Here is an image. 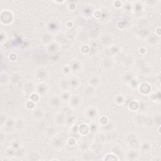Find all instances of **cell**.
I'll return each instance as SVG.
<instances>
[{
    "label": "cell",
    "mask_w": 161,
    "mask_h": 161,
    "mask_svg": "<svg viewBox=\"0 0 161 161\" xmlns=\"http://www.w3.org/2000/svg\"><path fill=\"white\" fill-rule=\"evenodd\" d=\"M85 115L86 118L91 120H94L98 117L99 111L98 110L95 106H90L85 110Z\"/></svg>",
    "instance_id": "6da1fadb"
},
{
    "label": "cell",
    "mask_w": 161,
    "mask_h": 161,
    "mask_svg": "<svg viewBox=\"0 0 161 161\" xmlns=\"http://www.w3.org/2000/svg\"><path fill=\"white\" fill-rule=\"evenodd\" d=\"M83 99L82 97L78 95L71 96V99L69 101V104L71 108L76 109L80 108L83 104Z\"/></svg>",
    "instance_id": "7a4b0ae2"
},
{
    "label": "cell",
    "mask_w": 161,
    "mask_h": 161,
    "mask_svg": "<svg viewBox=\"0 0 161 161\" xmlns=\"http://www.w3.org/2000/svg\"><path fill=\"white\" fill-rule=\"evenodd\" d=\"M35 93H37L40 96L46 95L48 92V86L44 81L38 82L35 86Z\"/></svg>",
    "instance_id": "3957f363"
},
{
    "label": "cell",
    "mask_w": 161,
    "mask_h": 161,
    "mask_svg": "<svg viewBox=\"0 0 161 161\" xmlns=\"http://www.w3.org/2000/svg\"><path fill=\"white\" fill-rule=\"evenodd\" d=\"M114 60L110 57H105L101 59V66L105 70H110L114 67Z\"/></svg>",
    "instance_id": "277c9868"
},
{
    "label": "cell",
    "mask_w": 161,
    "mask_h": 161,
    "mask_svg": "<svg viewBox=\"0 0 161 161\" xmlns=\"http://www.w3.org/2000/svg\"><path fill=\"white\" fill-rule=\"evenodd\" d=\"M66 116L62 112H59L55 115L54 117V121L55 123L58 126H64L66 125Z\"/></svg>",
    "instance_id": "5b68a950"
},
{
    "label": "cell",
    "mask_w": 161,
    "mask_h": 161,
    "mask_svg": "<svg viewBox=\"0 0 161 161\" xmlns=\"http://www.w3.org/2000/svg\"><path fill=\"white\" fill-rule=\"evenodd\" d=\"M125 157L126 159L128 160H138L139 157V153L137 150L132 148V149H129L127 151Z\"/></svg>",
    "instance_id": "8992f818"
},
{
    "label": "cell",
    "mask_w": 161,
    "mask_h": 161,
    "mask_svg": "<svg viewBox=\"0 0 161 161\" xmlns=\"http://www.w3.org/2000/svg\"><path fill=\"white\" fill-rule=\"evenodd\" d=\"M35 76L39 82L44 81L45 79L48 76L47 71L44 68H38L35 72Z\"/></svg>",
    "instance_id": "52a82bcc"
},
{
    "label": "cell",
    "mask_w": 161,
    "mask_h": 161,
    "mask_svg": "<svg viewBox=\"0 0 161 161\" xmlns=\"http://www.w3.org/2000/svg\"><path fill=\"white\" fill-rule=\"evenodd\" d=\"M138 90L139 92L142 94V95H148V94L151 93L152 87L149 84L147 83H144L140 85L138 87Z\"/></svg>",
    "instance_id": "ba28073f"
},
{
    "label": "cell",
    "mask_w": 161,
    "mask_h": 161,
    "mask_svg": "<svg viewBox=\"0 0 161 161\" xmlns=\"http://www.w3.org/2000/svg\"><path fill=\"white\" fill-rule=\"evenodd\" d=\"M70 68H71L72 71L74 72H80L81 70L82 69V64L78 60L74 59L72 60L70 62Z\"/></svg>",
    "instance_id": "9c48e42d"
},
{
    "label": "cell",
    "mask_w": 161,
    "mask_h": 161,
    "mask_svg": "<svg viewBox=\"0 0 161 161\" xmlns=\"http://www.w3.org/2000/svg\"><path fill=\"white\" fill-rule=\"evenodd\" d=\"M68 82L69 84V87L71 88H76L78 86H80L81 84V81L79 78L75 76H72L70 77L68 79Z\"/></svg>",
    "instance_id": "30bf717a"
},
{
    "label": "cell",
    "mask_w": 161,
    "mask_h": 161,
    "mask_svg": "<svg viewBox=\"0 0 161 161\" xmlns=\"http://www.w3.org/2000/svg\"><path fill=\"white\" fill-rule=\"evenodd\" d=\"M15 129L19 130H22L26 127V120L23 118H19L14 123Z\"/></svg>",
    "instance_id": "8fae6325"
},
{
    "label": "cell",
    "mask_w": 161,
    "mask_h": 161,
    "mask_svg": "<svg viewBox=\"0 0 161 161\" xmlns=\"http://www.w3.org/2000/svg\"><path fill=\"white\" fill-rule=\"evenodd\" d=\"M84 93L86 96L90 97L93 96L96 92V87H94L91 85H87L84 88Z\"/></svg>",
    "instance_id": "7c38bea8"
},
{
    "label": "cell",
    "mask_w": 161,
    "mask_h": 161,
    "mask_svg": "<svg viewBox=\"0 0 161 161\" xmlns=\"http://www.w3.org/2000/svg\"><path fill=\"white\" fill-rule=\"evenodd\" d=\"M140 148L144 152H150L152 148V144L149 141H144L140 144Z\"/></svg>",
    "instance_id": "4fadbf2b"
},
{
    "label": "cell",
    "mask_w": 161,
    "mask_h": 161,
    "mask_svg": "<svg viewBox=\"0 0 161 161\" xmlns=\"http://www.w3.org/2000/svg\"><path fill=\"white\" fill-rule=\"evenodd\" d=\"M60 102H61V100H60V97H57L56 95L52 96L50 99V106L52 107L53 108H57L59 107Z\"/></svg>",
    "instance_id": "5bb4252c"
},
{
    "label": "cell",
    "mask_w": 161,
    "mask_h": 161,
    "mask_svg": "<svg viewBox=\"0 0 161 161\" xmlns=\"http://www.w3.org/2000/svg\"><path fill=\"white\" fill-rule=\"evenodd\" d=\"M44 113L41 109H35L32 112V117L35 120H40L44 117Z\"/></svg>",
    "instance_id": "9a60e30c"
},
{
    "label": "cell",
    "mask_w": 161,
    "mask_h": 161,
    "mask_svg": "<svg viewBox=\"0 0 161 161\" xmlns=\"http://www.w3.org/2000/svg\"><path fill=\"white\" fill-rule=\"evenodd\" d=\"M101 84V79H100L97 76H93L90 77L89 80V84L91 85L94 87L98 86L99 85Z\"/></svg>",
    "instance_id": "2e32d148"
},
{
    "label": "cell",
    "mask_w": 161,
    "mask_h": 161,
    "mask_svg": "<svg viewBox=\"0 0 161 161\" xmlns=\"http://www.w3.org/2000/svg\"><path fill=\"white\" fill-rule=\"evenodd\" d=\"M89 131V127L86 124H81V125L78 127V132H80V135H86Z\"/></svg>",
    "instance_id": "e0dca14e"
},
{
    "label": "cell",
    "mask_w": 161,
    "mask_h": 161,
    "mask_svg": "<svg viewBox=\"0 0 161 161\" xmlns=\"http://www.w3.org/2000/svg\"><path fill=\"white\" fill-rule=\"evenodd\" d=\"M76 122V117H75L74 115H68L66 116V125L69 127H72L74 125V124Z\"/></svg>",
    "instance_id": "ac0fdd59"
},
{
    "label": "cell",
    "mask_w": 161,
    "mask_h": 161,
    "mask_svg": "<svg viewBox=\"0 0 161 161\" xmlns=\"http://www.w3.org/2000/svg\"><path fill=\"white\" fill-rule=\"evenodd\" d=\"M59 97L60 98V100H61L62 101L69 102L70 99H71V93L69 92V91H62Z\"/></svg>",
    "instance_id": "d6986e66"
},
{
    "label": "cell",
    "mask_w": 161,
    "mask_h": 161,
    "mask_svg": "<svg viewBox=\"0 0 161 161\" xmlns=\"http://www.w3.org/2000/svg\"><path fill=\"white\" fill-rule=\"evenodd\" d=\"M59 86L60 89L62 90V91H68V89L70 87L68 79H62L59 82Z\"/></svg>",
    "instance_id": "ffe728a7"
},
{
    "label": "cell",
    "mask_w": 161,
    "mask_h": 161,
    "mask_svg": "<svg viewBox=\"0 0 161 161\" xmlns=\"http://www.w3.org/2000/svg\"><path fill=\"white\" fill-rule=\"evenodd\" d=\"M47 45V50L48 52H51V53L56 52L58 50V48H59L58 45H59L57 44V43H56V42H51V43L48 44Z\"/></svg>",
    "instance_id": "44dd1931"
},
{
    "label": "cell",
    "mask_w": 161,
    "mask_h": 161,
    "mask_svg": "<svg viewBox=\"0 0 161 161\" xmlns=\"http://www.w3.org/2000/svg\"><path fill=\"white\" fill-rule=\"evenodd\" d=\"M112 42H113V39H112L111 37L109 35H105L101 38V43L103 46H108L112 43Z\"/></svg>",
    "instance_id": "7402d4cb"
},
{
    "label": "cell",
    "mask_w": 161,
    "mask_h": 161,
    "mask_svg": "<svg viewBox=\"0 0 161 161\" xmlns=\"http://www.w3.org/2000/svg\"><path fill=\"white\" fill-rule=\"evenodd\" d=\"M150 99L154 102H160V91L150 93Z\"/></svg>",
    "instance_id": "603a6c76"
},
{
    "label": "cell",
    "mask_w": 161,
    "mask_h": 161,
    "mask_svg": "<svg viewBox=\"0 0 161 161\" xmlns=\"http://www.w3.org/2000/svg\"><path fill=\"white\" fill-rule=\"evenodd\" d=\"M51 40H52V37L50 33H45L42 35V42L44 44L48 45V44L51 43Z\"/></svg>",
    "instance_id": "cb8c5ba5"
},
{
    "label": "cell",
    "mask_w": 161,
    "mask_h": 161,
    "mask_svg": "<svg viewBox=\"0 0 161 161\" xmlns=\"http://www.w3.org/2000/svg\"><path fill=\"white\" fill-rule=\"evenodd\" d=\"M78 38L79 40L82 42L88 41V40H89V35L87 34V32L84 31H82L79 33Z\"/></svg>",
    "instance_id": "d4e9b609"
},
{
    "label": "cell",
    "mask_w": 161,
    "mask_h": 161,
    "mask_svg": "<svg viewBox=\"0 0 161 161\" xmlns=\"http://www.w3.org/2000/svg\"><path fill=\"white\" fill-rule=\"evenodd\" d=\"M79 148L83 152H87L89 148V145L86 142H81L79 145Z\"/></svg>",
    "instance_id": "484cf974"
},
{
    "label": "cell",
    "mask_w": 161,
    "mask_h": 161,
    "mask_svg": "<svg viewBox=\"0 0 161 161\" xmlns=\"http://www.w3.org/2000/svg\"><path fill=\"white\" fill-rule=\"evenodd\" d=\"M129 108L131 110L133 111H135L137 110L139 108V104L136 101H132V103H130L129 105Z\"/></svg>",
    "instance_id": "4316f807"
},
{
    "label": "cell",
    "mask_w": 161,
    "mask_h": 161,
    "mask_svg": "<svg viewBox=\"0 0 161 161\" xmlns=\"http://www.w3.org/2000/svg\"><path fill=\"white\" fill-rule=\"evenodd\" d=\"M39 98H40V95H38L37 93H33L31 94V95H30V99L34 103H36V102L38 101Z\"/></svg>",
    "instance_id": "83f0119b"
},
{
    "label": "cell",
    "mask_w": 161,
    "mask_h": 161,
    "mask_svg": "<svg viewBox=\"0 0 161 161\" xmlns=\"http://www.w3.org/2000/svg\"><path fill=\"white\" fill-rule=\"evenodd\" d=\"M72 71V70L70 68V66L68 65H66L64 66L62 68V72L65 75H69L70 73H71V72Z\"/></svg>",
    "instance_id": "f1b7e54d"
},
{
    "label": "cell",
    "mask_w": 161,
    "mask_h": 161,
    "mask_svg": "<svg viewBox=\"0 0 161 161\" xmlns=\"http://www.w3.org/2000/svg\"><path fill=\"white\" fill-rule=\"evenodd\" d=\"M98 124L96 123L95 122H93L92 123H91L89 127V130L91 132L95 133L98 131Z\"/></svg>",
    "instance_id": "f546056e"
},
{
    "label": "cell",
    "mask_w": 161,
    "mask_h": 161,
    "mask_svg": "<svg viewBox=\"0 0 161 161\" xmlns=\"http://www.w3.org/2000/svg\"><path fill=\"white\" fill-rule=\"evenodd\" d=\"M115 101H116L118 105H122L125 101L124 97L122 95H118L116 98H115Z\"/></svg>",
    "instance_id": "4dcf8cb0"
},
{
    "label": "cell",
    "mask_w": 161,
    "mask_h": 161,
    "mask_svg": "<svg viewBox=\"0 0 161 161\" xmlns=\"http://www.w3.org/2000/svg\"><path fill=\"white\" fill-rule=\"evenodd\" d=\"M99 122L100 124H101V126L105 125L107 124L109 122L108 118L107 117H102L101 118H99Z\"/></svg>",
    "instance_id": "1f68e13d"
},
{
    "label": "cell",
    "mask_w": 161,
    "mask_h": 161,
    "mask_svg": "<svg viewBox=\"0 0 161 161\" xmlns=\"http://www.w3.org/2000/svg\"><path fill=\"white\" fill-rule=\"evenodd\" d=\"M80 50L83 54H87L89 52V47L88 46V45H83L80 47Z\"/></svg>",
    "instance_id": "d6a6232c"
},
{
    "label": "cell",
    "mask_w": 161,
    "mask_h": 161,
    "mask_svg": "<svg viewBox=\"0 0 161 161\" xmlns=\"http://www.w3.org/2000/svg\"><path fill=\"white\" fill-rule=\"evenodd\" d=\"M26 107L29 110H33L35 108V103L30 99L26 103Z\"/></svg>",
    "instance_id": "836d02e7"
},
{
    "label": "cell",
    "mask_w": 161,
    "mask_h": 161,
    "mask_svg": "<svg viewBox=\"0 0 161 161\" xmlns=\"http://www.w3.org/2000/svg\"><path fill=\"white\" fill-rule=\"evenodd\" d=\"M120 47L117 46V45H112V46L110 47V51L113 54H117L118 52H120Z\"/></svg>",
    "instance_id": "e575fe53"
},
{
    "label": "cell",
    "mask_w": 161,
    "mask_h": 161,
    "mask_svg": "<svg viewBox=\"0 0 161 161\" xmlns=\"http://www.w3.org/2000/svg\"><path fill=\"white\" fill-rule=\"evenodd\" d=\"M130 60H133L132 57H125V59L123 60V63L125 65L127 66H130V64H132L133 63V61H130Z\"/></svg>",
    "instance_id": "d590c367"
},
{
    "label": "cell",
    "mask_w": 161,
    "mask_h": 161,
    "mask_svg": "<svg viewBox=\"0 0 161 161\" xmlns=\"http://www.w3.org/2000/svg\"><path fill=\"white\" fill-rule=\"evenodd\" d=\"M123 5V3L121 1H113V6L115 8L117 9H119L120 8H121L122 7Z\"/></svg>",
    "instance_id": "8d00e7d4"
},
{
    "label": "cell",
    "mask_w": 161,
    "mask_h": 161,
    "mask_svg": "<svg viewBox=\"0 0 161 161\" xmlns=\"http://www.w3.org/2000/svg\"><path fill=\"white\" fill-rule=\"evenodd\" d=\"M20 142H18V141H15L13 144H12V148H14V149H17V148H19L20 147Z\"/></svg>",
    "instance_id": "74e56055"
}]
</instances>
